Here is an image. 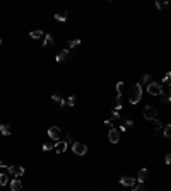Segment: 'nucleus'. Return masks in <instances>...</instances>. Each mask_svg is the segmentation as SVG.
Instances as JSON below:
<instances>
[{
  "mask_svg": "<svg viewBox=\"0 0 171 191\" xmlns=\"http://www.w3.org/2000/svg\"><path fill=\"white\" fill-rule=\"evenodd\" d=\"M81 44V39H70L69 41V48H75V46H79Z\"/></svg>",
  "mask_w": 171,
  "mask_h": 191,
  "instance_id": "obj_21",
  "label": "nucleus"
},
{
  "mask_svg": "<svg viewBox=\"0 0 171 191\" xmlns=\"http://www.w3.org/2000/svg\"><path fill=\"white\" fill-rule=\"evenodd\" d=\"M164 5H168V2H156V7L157 9H163Z\"/></svg>",
  "mask_w": 171,
  "mask_h": 191,
  "instance_id": "obj_29",
  "label": "nucleus"
},
{
  "mask_svg": "<svg viewBox=\"0 0 171 191\" xmlns=\"http://www.w3.org/2000/svg\"><path fill=\"white\" fill-rule=\"evenodd\" d=\"M149 80H151V75H149V74H145L144 77H142V82H147V84H149Z\"/></svg>",
  "mask_w": 171,
  "mask_h": 191,
  "instance_id": "obj_30",
  "label": "nucleus"
},
{
  "mask_svg": "<svg viewBox=\"0 0 171 191\" xmlns=\"http://www.w3.org/2000/svg\"><path fill=\"white\" fill-rule=\"evenodd\" d=\"M65 142H67V143H74V142H72V135H70V133L65 136Z\"/></svg>",
  "mask_w": 171,
  "mask_h": 191,
  "instance_id": "obj_32",
  "label": "nucleus"
},
{
  "mask_svg": "<svg viewBox=\"0 0 171 191\" xmlns=\"http://www.w3.org/2000/svg\"><path fill=\"white\" fill-rule=\"evenodd\" d=\"M142 114H144L145 120H151V121L157 120V109L154 106H145L144 109H142Z\"/></svg>",
  "mask_w": 171,
  "mask_h": 191,
  "instance_id": "obj_3",
  "label": "nucleus"
},
{
  "mask_svg": "<svg viewBox=\"0 0 171 191\" xmlns=\"http://www.w3.org/2000/svg\"><path fill=\"white\" fill-rule=\"evenodd\" d=\"M163 132H164V136H168V138H171V125H166L163 128Z\"/></svg>",
  "mask_w": 171,
  "mask_h": 191,
  "instance_id": "obj_20",
  "label": "nucleus"
},
{
  "mask_svg": "<svg viewBox=\"0 0 171 191\" xmlns=\"http://www.w3.org/2000/svg\"><path fill=\"white\" fill-rule=\"evenodd\" d=\"M60 135H62V130L58 128V126H52V128L48 130V136L52 140H56V142H58L60 140Z\"/></svg>",
  "mask_w": 171,
  "mask_h": 191,
  "instance_id": "obj_8",
  "label": "nucleus"
},
{
  "mask_svg": "<svg viewBox=\"0 0 171 191\" xmlns=\"http://www.w3.org/2000/svg\"><path fill=\"white\" fill-rule=\"evenodd\" d=\"M0 44H2V38H0Z\"/></svg>",
  "mask_w": 171,
  "mask_h": 191,
  "instance_id": "obj_36",
  "label": "nucleus"
},
{
  "mask_svg": "<svg viewBox=\"0 0 171 191\" xmlns=\"http://www.w3.org/2000/svg\"><path fill=\"white\" fill-rule=\"evenodd\" d=\"M52 148H55V145H53L52 142H46V143H43V150H45V152L52 150Z\"/></svg>",
  "mask_w": 171,
  "mask_h": 191,
  "instance_id": "obj_19",
  "label": "nucleus"
},
{
  "mask_svg": "<svg viewBox=\"0 0 171 191\" xmlns=\"http://www.w3.org/2000/svg\"><path fill=\"white\" fill-rule=\"evenodd\" d=\"M10 189L12 191H23V183H21L17 177H14V179L10 181Z\"/></svg>",
  "mask_w": 171,
  "mask_h": 191,
  "instance_id": "obj_10",
  "label": "nucleus"
},
{
  "mask_svg": "<svg viewBox=\"0 0 171 191\" xmlns=\"http://www.w3.org/2000/svg\"><path fill=\"white\" fill-rule=\"evenodd\" d=\"M122 89H123V82H118V84H116V94L122 96Z\"/></svg>",
  "mask_w": 171,
  "mask_h": 191,
  "instance_id": "obj_26",
  "label": "nucleus"
},
{
  "mask_svg": "<svg viewBox=\"0 0 171 191\" xmlns=\"http://www.w3.org/2000/svg\"><path fill=\"white\" fill-rule=\"evenodd\" d=\"M147 92L151 96H161L163 94V85L159 82H149L147 84Z\"/></svg>",
  "mask_w": 171,
  "mask_h": 191,
  "instance_id": "obj_2",
  "label": "nucleus"
},
{
  "mask_svg": "<svg viewBox=\"0 0 171 191\" xmlns=\"http://www.w3.org/2000/svg\"><path fill=\"white\" fill-rule=\"evenodd\" d=\"M52 99L55 101V103H58L60 106H62V103H63V99H62V96H58V94H53L52 96Z\"/></svg>",
  "mask_w": 171,
  "mask_h": 191,
  "instance_id": "obj_22",
  "label": "nucleus"
},
{
  "mask_svg": "<svg viewBox=\"0 0 171 191\" xmlns=\"http://www.w3.org/2000/svg\"><path fill=\"white\" fill-rule=\"evenodd\" d=\"M43 46H53V36H52V34H45V39H43Z\"/></svg>",
  "mask_w": 171,
  "mask_h": 191,
  "instance_id": "obj_16",
  "label": "nucleus"
},
{
  "mask_svg": "<svg viewBox=\"0 0 171 191\" xmlns=\"http://www.w3.org/2000/svg\"><path fill=\"white\" fill-rule=\"evenodd\" d=\"M163 82H164V84H168V85H171V72H168V74L163 77Z\"/></svg>",
  "mask_w": 171,
  "mask_h": 191,
  "instance_id": "obj_23",
  "label": "nucleus"
},
{
  "mask_svg": "<svg viewBox=\"0 0 171 191\" xmlns=\"http://www.w3.org/2000/svg\"><path fill=\"white\" fill-rule=\"evenodd\" d=\"M67 145L69 143L65 142V140H58V142L55 143V152L56 154H63V152L67 150Z\"/></svg>",
  "mask_w": 171,
  "mask_h": 191,
  "instance_id": "obj_9",
  "label": "nucleus"
},
{
  "mask_svg": "<svg viewBox=\"0 0 171 191\" xmlns=\"http://www.w3.org/2000/svg\"><path fill=\"white\" fill-rule=\"evenodd\" d=\"M29 36H31V38H34V39H38V38H41V36H43V31H40V29L31 31V33H29Z\"/></svg>",
  "mask_w": 171,
  "mask_h": 191,
  "instance_id": "obj_18",
  "label": "nucleus"
},
{
  "mask_svg": "<svg viewBox=\"0 0 171 191\" xmlns=\"http://www.w3.org/2000/svg\"><path fill=\"white\" fill-rule=\"evenodd\" d=\"M111 120H115V121H118V120H120V113H118V111H113V113H111Z\"/></svg>",
  "mask_w": 171,
  "mask_h": 191,
  "instance_id": "obj_27",
  "label": "nucleus"
},
{
  "mask_svg": "<svg viewBox=\"0 0 171 191\" xmlns=\"http://www.w3.org/2000/svg\"><path fill=\"white\" fill-rule=\"evenodd\" d=\"M5 169H7V173L10 174V176H14V177H21L24 174V167H23V165H7Z\"/></svg>",
  "mask_w": 171,
  "mask_h": 191,
  "instance_id": "obj_4",
  "label": "nucleus"
},
{
  "mask_svg": "<svg viewBox=\"0 0 171 191\" xmlns=\"http://www.w3.org/2000/svg\"><path fill=\"white\" fill-rule=\"evenodd\" d=\"M132 125H134V121H132V120H127V121L123 123V126H125V128H130Z\"/></svg>",
  "mask_w": 171,
  "mask_h": 191,
  "instance_id": "obj_28",
  "label": "nucleus"
},
{
  "mask_svg": "<svg viewBox=\"0 0 171 191\" xmlns=\"http://www.w3.org/2000/svg\"><path fill=\"white\" fill-rule=\"evenodd\" d=\"M161 128H163V123L159 120H154V130H161Z\"/></svg>",
  "mask_w": 171,
  "mask_h": 191,
  "instance_id": "obj_24",
  "label": "nucleus"
},
{
  "mask_svg": "<svg viewBox=\"0 0 171 191\" xmlns=\"http://www.w3.org/2000/svg\"><path fill=\"white\" fill-rule=\"evenodd\" d=\"M135 177H132V176H122L120 177V183L123 184V186H127V188H134L135 186Z\"/></svg>",
  "mask_w": 171,
  "mask_h": 191,
  "instance_id": "obj_7",
  "label": "nucleus"
},
{
  "mask_svg": "<svg viewBox=\"0 0 171 191\" xmlns=\"http://www.w3.org/2000/svg\"><path fill=\"white\" fill-rule=\"evenodd\" d=\"M147 174H149L147 169H140V171H139V176L135 177V179H137L139 183H144V181L147 179Z\"/></svg>",
  "mask_w": 171,
  "mask_h": 191,
  "instance_id": "obj_11",
  "label": "nucleus"
},
{
  "mask_svg": "<svg viewBox=\"0 0 171 191\" xmlns=\"http://www.w3.org/2000/svg\"><path fill=\"white\" fill-rule=\"evenodd\" d=\"M104 125H106V126H110V128H111V120H106V121H104Z\"/></svg>",
  "mask_w": 171,
  "mask_h": 191,
  "instance_id": "obj_34",
  "label": "nucleus"
},
{
  "mask_svg": "<svg viewBox=\"0 0 171 191\" xmlns=\"http://www.w3.org/2000/svg\"><path fill=\"white\" fill-rule=\"evenodd\" d=\"M72 150H74L75 155H86L87 147H86V143H82V142H74L72 143Z\"/></svg>",
  "mask_w": 171,
  "mask_h": 191,
  "instance_id": "obj_5",
  "label": "nucleus"
},
{
  "mask_svg": "<svg viewBox=\"0 0 171 191\" xmlns=\"http://www.w3.org/2000/svg\"><path fill=\"white\" fill-rule=\"evenodd\" d=\"M0 132H2V135L9 136L12 130H10V126H9V125H4V123H0Z\"/></svg>",
  "mask_w": 171,
  "mask_h": 191,
  "instance_id": "obj_15",
  "label": "nucleus"
},
{
  "mask_svg": "<svg viewBox=\"0 0 171 191\" xmlns=\"http://www.w3.org/2000/svg\"><path fill=\"white\" fill-rule=\"evenodd\" d=\"M7 183H9V176L5 173H2L0 174V186H5Z\"/></svg>",
  "mask_w": 171,
  "mask_h": 191,
  "instance_id": "obj_17",
  "label": "nucleus"
},
{
  "mask_svg": "<svg viewBox=\"0 0 171 191\" xmlns=\"http://www.w3.org/2000/svg\"><path fill=\"white\" fill-rule=\"evenodd\" d=\"M120 135H122V132H120V130L110 128V132H108V140H110L111 143H118V142H120Z\"/></svg>",
  "mask_w": 171,
  "mask_h": 191,
  "instance_id": "obj_6",
  "label": "nucleus"
},
{
  "mask_svg": "<svg viewBox=\"0 0 171 191\" xmlns=\"http://www.w3.org/2000/svg\"><path fill=\"white\" fill-rule=\"evenodd\" d=\"M134 191H144V183H139L134 186Z\"/></svg>",
  "mask_w": 171,
  "mask_h": 191,
  "instance_id": "obj_25",
  "label": "nucleus"
},
{
  "mask_svg": "<svg viewBox=\"0 0 171 191\" xmlns=\"http://www.w3.org/2000/svg\"><path fill=\"white\" fill-rule=\"evenodd\" d=\"M164 162H166V164H168V165H169V164H171V154H168V155H166V157H164Z\"/></svg>",
  "mask_w": 171,
  "mask_h": 191,
  "instance_id": "obj_31",
  "label": "nucleus"
},
{
  "mask_svg": "<svg viewBox=\"0 0 171 191\" xmlns=\"http://www.w3.org/2000/svg\"><path fill=\"white\" fill-rule=\"evenodd\" d=\"M161 101H163V103H168V96H163V94H161Z\"/></svg>",
  "mask_w": 171,
  "mask_h": 191,
  "instance_id": "obj_33",
  "label": "nucleus"
},
{
  "mask_svg": "<svg viewBox=\"0 0 171 191\" xmlns=\"http://www.w3.org/2000/svg\"><path fill=\"white\" fill-rule=\"evenodd\" d=\"M75 101H77V97H75V96H70V97H67V99H63L62 106H74Z\"/></svg>",
  "mask_w": 171,
  "mask_h": 191,
  "instance_id": "obj_13",
  "label": "nucleus"
},
{
  "mask_svg": "<svg viewBox=\"0 0 171 191\" xmlns=\"http://www.w3.org/2000/svg\"><path fill=\"white\" fill-rule=\"evenodd\" d=\"M55 19H56V21H60V22L67 21V12H65V10H58L55 14Z\"/></svg>",
  "mask_w": 171,
  "mask_h": 191,
  "instance_id": "obj_14",
  "label": "nucleus"
},
{
  "mask_svg": "<svg viewBox=\"0 0 171 191\" xmlns=\"http://www.w3.org/2000/svg\"><path fill=\"white\" fill-rule=\"evenodd\" d=\"M69 58V48H65V50H62V51L56 55V62H63V60Z\"/></svg>",
  "mask_w": 171,
  "mask_h": 191,
  "instance_id": "obj_12",
  "label": "nucleus"
},
{
  "mask_svg": "<svg viewBox=\"0 0 171 191\" xmlns=\"http://www.w3.org/2000/svg\"><path fill=\"white\" fill-rule=\"evenodd\" d=\"M168 101H171V89H169V96H168Z\"/></svg>",
  "mask_w": 171,
  "mask_h": 191,
  "instance_id": "obj_35",
  "label": "nucleus"
},
{
  "mask_svg": "<svg viewBox=\"0 0 171 191\" xmlns=\"http://www.w3.org/2000/svg\"><path fill=\"white\" fill-rule=\"evenodd\" d=\"M140 99H142V85L134 84L130 89V94H128V101H130V104H137L140 103Z\"/></svg>",
  "mask_w": 171,
  "mask_h": 191,
  "instance_id": "obj_1",
  "label": "nucleus"
}]
</instances>
